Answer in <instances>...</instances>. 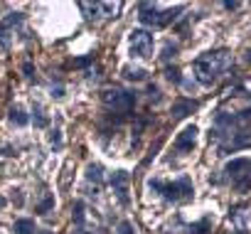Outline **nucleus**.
<instances>
[{
	"label": "nucleus",
	"instance_id": "25",
	"mask_svg": "<svg viewBox=\"0 0 251 234\" xmlns=\"http://www.w3.org/2000/svg\"><path fill=\"white\" fill-rule=\"evenodd\" d=\"M5 205V197H0V207H3Z\"/></svg>",
	"mask_w": 251,
	"mask_h": 234
},
{
	"label": "nucleus",
	"instance_id": "23",
	"mask_svg": "<svg viewBox=\"0 0 251 234\" xmlns=\"http://www.w3.org/2000/svg\"><path fill=\"white\" fill-rule=\"evenodd\" d=\"M35 234H52V232H47V229H40V232H35Z\"/></svg>",
	"mask_w": 251,
	"mask_h": 234
},
{
	"label": "nucleus",
	"instance_id": "4",
	"mask_svg": "<svg viewBox=\"0 0 251 234\" xmlns=\"http://www.w3.org/2000/svg\"><path fill=\"white\" fill-rule=\"evenodd\" d=\"M180 13H182V8H175V10H165V13H160L155 5L143 3V5L138 8V20H141L143 25H148V27H165V25L173 23Z\"/></svg>",
	"mask_w": 251,
	"mask_h": 234
},
{
	"label": "nucleus",
	"instance_id": "5",
	"mask_svg": "<svg viewBox=\"0 0 251 234\" xmlns=\"http://www.w3.org/2000/svg\"><path fill=\"white\" fill-rule=\"evenodd\" d=\"M101 101L106 108L111 111H118V113H126V111H131L136 106V94L133 91H126V89H106L101 94Z\"/></svg>",
	"mask_w": 251,
	"mask_h": 234
},
{
	"label": "nucleus",
	"instance_id": "20",
	"mask_svg": "<svg viewBox=\"0 0 251 234\" xmlns=\"http://www.w3.org/2000/svg\"><path fill=\"white\" fill-rule=\"evenodd\" d=\"M175 52H177V47H175V45H173V47H170V45H165V54H163V57H165V59H170V57H175Z\"/></svg>",
	"mask_w": 251,
	"mask_h": 234
},
{
	"label": "nucleus",
	"instance_id": "13",
	"mask_svg": "<svg viewBox=\"0 0 251 234\" xmlns=\"http://www.w3.org/2000/svg\"><path fill=\"white\" fill-rule=\"evenodd\" d=\"M10 121H13L15 126H27L30 119H27V113L23 111V106H13V108H10Z\"/></svg>",
	"mask_w": 251,
	"mask_h": 234
},
{
	"label": "nucleus",
	"instance_id": "21",
	"mask_svg": "<svg viewBox=\"0 0 251 234\" xmlns=\"http://www.w3.org/2000/svg\"><path fill=\"white\" fill-rule=\"evenodd\" d=\"M23 72H25V77H32V74H35V67L27 62V64H23Z\"/></svg>",
	"mask_w": 251,
	"mask_h": 234
},
{
	"label": "nucleus",
	"instance_id": "14",
	"mask_svg": "<svg viewBox=\"0 0 251 234\" xmlns=\"http://www.w3.org/2000/svg\"><path fill=\"white\" fill-rule=\"evenodd\" d=\"M123 77H126V79H131V81H143V79H146V69L126 67V69H123Z\"/></svg>",
	"mask_w": 251,
	"mask_h": 234
},
{
	"label": "nucleus",
	"instance_id": "9",
	"mask_svg": "<svg viewBox=\"0 0 251 234\" xmlns=\"http://www.w3.org/2000/svg\"><path fill=\"white\" fill-rule=\"evenodd\" d=\"M108 182H111V187L116 190V195H118V200L121 202H128V190H126V182H128V173L126 170H116L111 178H108Z\"/></svg>",
	"mask_w": 251,
	"mask_h": 234
},
{
	"label": "nucleus",
	"instance_id": "10",
	"mask_svg": "<svg viewBox=\"0 0 251 234\" xmlns=\"http://www.w3.org/2000/svg\"><path fill=\"white\" fill-rule=\"evenodd\" d=\"M197 126H187L180 136H177V141H175V148L180 151V153H185V151H192L195 148V141H197Z\"/></svg>",
	"mask_w": 251,
	"mask_h": 234
},
{
	"label": "nucleus",
	"instance_id": "8",
	"mask_svg": "<svg viewBox=\"0 0 251 234\" xmlns=\"http://www.w3.org/2000/svg\"><path fill=\"white\" fill-rule=\"evenodd\" d=\"M229 222H231L239 232H246V229L251 227V209H249L246 205L234 207V209L229 212Z\"/></svg>",
	"mask_w": 251,
	"mask_h": 234
},
{
	"label": "nucleus",
	"instance_id": "26",
	"mask_svg": "<svg viewBox=\"0 0 251 234\" xmlns=\"http://www.w3.org/2000/svg\"><path fill=\"white\" fill-rule=\"evenodd\" d=\"M76 234H79V232H76Z\"/></svg>",
	"mask_w": 251,
	"mask_h": 234
},
{
	"label": "nucleus",
	"instance_id": "11",
	"mask_svg": "<svg viewBox=\"0 0 251 234\" xmlns=\"http://www.w3.org/2000/svg\"><path fill=\"white\" fill-rule=\"evenodd\" d=\"M195 108H197L195 101H185V99H180V101H175V106H173V116H175V119H182V116H187V113L195 111Z\"/></svg>",
	"mask_w": 251,
	"mask_h": 234
},
{
	"label": "nucleus",
	"instance_id": "2",
	"mask_svg": "<svg viewBox=\"0 0 251 234\" xmlns=\"http://www.w3.org/2000/svg\"><path fill=\"white\" fill-rule=\"evenodd\" d=\"M148 185H151V190H158V192H160L165 200H170V202H185V200H190L192 192H195L190 178H177V180H173V182L151 180Z\"/></svg>",
	"mask_w": 251,
	"mask_h": 234
},
{
	"label": "nucleus",
	"instance_id": "24",
	"mask_svg": "<svg viewBox=\"0 0 251 234\" xmlns=\"http://www.w3.org/2000/svg\"><path fill=\"white\" fill-rule=\"evenodd\" d=\"M246 62H251V50H249V52H246Z\"/></svg>",
	"mask_w": 251,
	"mask_h": 234
},
{
	"label": "nucleus",
	"instance_id": "16",
	"mask_svg": "<svg viewBox=\"0 0 251 234\" xmlns=\"http://www.w3.org/2000/svg\"><path fill=\"white\" fill-rule=\"evenodd\" d=\"M52 207H54V195H45V200H40V202H37L35 212H40V214H47Z\"/></svg>",
	"mask_w": 251,
	"mask_h": 234
},
{
	"label": "nucleus",
	"instance_id": "1",
	"mask_svg": "<svg viewBox=\"0 0 251 234\" xmlns=\"http://www.w3.org/2000/svg\"><path fill=\"white\" fill-rule=\"evenodd\" d=\"M234 64L231 52L226 50H217V52H204L192 62V72L197 77L200 84H214L222 74H226Z\"/></svg>",
	"mask_w": 251,
	"mask_h": 234
},
{
	"label": "nucleus",
	"instance_id": "7",
	"mask_svg": "<svg viewBox=\"0 0 251 234\" xmlns=\"http://www.w3.org/2000/svg\"><path fill=\"white\" fill-rule=\"evenodd\" d=\"M86 20H106L121 10V3H79Z\"/></svg>",
	"mask_w": 251,
	"mask_h": 234
},
{
	"label": "nucleus",
	"instance_id": "19",
	"mask_svg": "<svg viewBox=\"0 0 251 234\" xmlns=\"http://www.w3.org/2000/svg\"><path fill=\"white\" fill-rule=\"evenodd\" d=\"M35 124H37L40 129H42V126H47V119H45V116H42V111H40V108L35 111Z\"/></svg>",
	"mask_w": 251,
	"mask_h": 234
},
{
	"label": "nucleus",
	"instance_id": "3",
	"mask_svg": "<svg viewBox=\"0 0 251 234\" xmlns=\"http://www.w3.org/2000/svg\"><path fill=\"white\" fill-rule=\"evenodd\" d=\"M224 173L231 178V185L239 192H249L251 190V158H234V160H229Z\"/></svg>",
	"mask_w": 251,
	"mask_h": 234
},
{
	"label": "nucleus",
	"instance_id": "17",
	"mask_svg": "<svg viewBox=\"0 0 251 234\" xmlns=\"http://www.w3.org/2000/svg\"><path fill=\"white\" fill-rule=\"evenodd\" d=\"M116 234H133V227H131V222H121Z\"/></svg>",
	"mask_w": 251,
	"mask_h": 234
},
{
	"label": "nucleus",
	"instance_id": "22",
	"mask_svg": "<svg viewBox=\"0 0 251 234\" xmlns=\"http://www.w3.org/2000/svg\"><path fill=\"white\" fill-rule=\"evenodd\" d=\"M50 141H52V143H59V131H52V133H50Z\"/></svg>",
	"mask_w": 251,
	"mask_h": 234
},
{
	"label": "nucleus",
	"instance_id": "15",
	"mask_svg": "<svg viewBox=\"0 0 251 234\" xmlns=\"http://www.w3.org/2000/svg\"><path fill=\"white\" fill-rule=\"evenodd\" d=\"M86 178H89L91 182H101V180H103V168H101L99 163H91V165L86 168Z\"/></svg>",
	"mask_w": 251,
	"mask_h": 234
},
{
	"label": "nucleus",
	"instance_id": "6",
	"mask_svg": "<svg viewBox=\"0 0 251 234\" xmlns=\"http://www.w3.org/2000/svg\"><path fill=\"white\" fill-rule=\"evenodd\" d=\"M128 45H131V54L138 57V59L151 57V54H153V47H155L153 35H151L148 30H133V32L128 35Z\"/></svg>",
	"mask_w": 251,
	"mask_h": 234
},
{
	"label": "nucleus",
	"instance_id": "12",
	"mask_svg": "<svg viewBox=\"0 0 251 234\" xmlns=\"http://www.w3.org/2000/svg\"><path fill=\"white\" fill-rule=\"evenodd\" d=\"M13 232H15V234H35L37 229H35V222H32V219H18V222L13 224Z\"/></svg>",
	"mask_w": 251,
	"mask_h": 234
},
{
	"label": "nucleus",
	"instance_id": "18",
	"mask_svg": "<svg viewBox=\"0 0 251 234\" xmlns=\"http://www.w3.org/2000/svg\"><path fill=\"white\" fill-rule=\"evenodd\" d=\"M165 77H168L170 81H175V84H180V72H177V69H168V72H165Z\"/></svg>",
	"mask_w": 251,
	"mask_h": 234
}]
</instances>
